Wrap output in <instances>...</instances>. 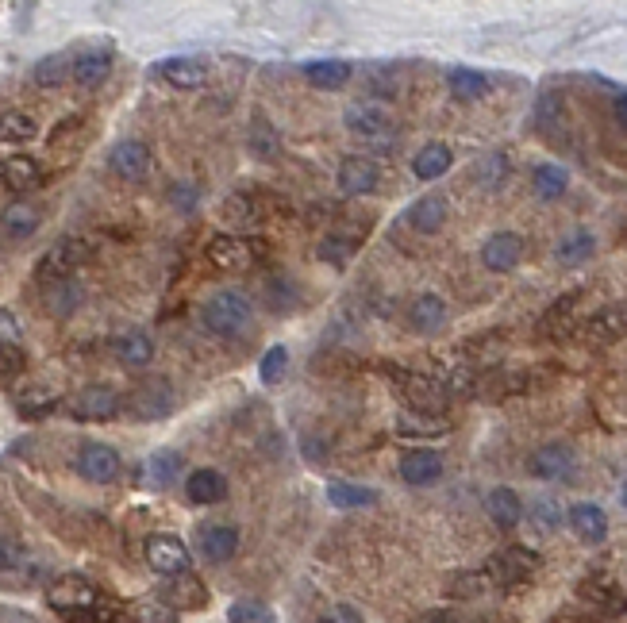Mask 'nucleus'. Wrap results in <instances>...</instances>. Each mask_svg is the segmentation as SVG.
<instances>
[{
    "instance_id": "obj_21",
    "label": "nucleus",
    "mask_w": 627,
    "mask_h": 623,
    "mask_svg": "<svg viewBox=\"0 0 627 623\" xmlns=\"http://www.w3.org/2000/svg\"><path fill=\"white\" fill-rule=\"evenodd\" d=\"M39 224H43V208L31 204V200H12L0 212V231L12 235V239H31L39 231Z\"/></svg>"
},
{
    "instance_id": "obj_2",
    "label": "nucleus",
    "mask_w": 627,
    "mask_h": 623,
    "mask_svg": "<svg viewBox=\"0 0 627 623\" xmlns=\"http://www.w3.org/2000/svg\"><path fill=\"white\" fill-rule=\"evenodd\" d=\"M381 374L397 385V393H401L404 404H408L412 412H420V416H443L447 397H451L443 381H435V377H427V374H416V370H401V366H381Z\"/></svg>"
},
{
    "instance_id": "obj_59",
    "label": "nucleus",
    "mask_w": 627,
    "mask_h": 623,
    "mask_svg": "<svg viewBox=\"0 0 627 623\" xmlns=\"http://www.w3.org/2000/svg\"><path fill=\"white\" fill-rule=\"evenodd\" d=\"M612 112H616V124H620V127L627 131V93H620V97H616V104H612Z\"/></svg>"
},
{
    "instance_id": "obj_13",
    "label": "nucleus",
    "mask_w": 627,
    "mask_h": 623,
    "mask_svg": "<svg viewBox=\"0 0 627 623\" xmlns=\"http://www.w3.org/2000/svg\"><path fill=\"white\" fill-rule=\"evenodd\" d=\"M520 258H524V235H516V231H497L481 243V266L489 274H512L520 266Z\"/></svg>"
},
{
    "instance_id": "obj_29",
    "label": "nucleus",
    "mask_w": 627,
    "mask_h": 623,
    "mask_svg": "<svg viewBox=\"0 0 627 623\" xmlns=\"http://www.w3.org/2000/svg\"><path fill=\"white\" fill-rule=\"evenodd\" d=\"M404 224L420 235H435L439 227L447 224V200L443 197H420L416 204H408L404 212Z\"/></svg>"
},
{
    "instance_id": "obj_11",
    "label": "nucleus",
    "mask_w": 627,
    "mask_h": 623,
    "mask_svg": "<svg viewBox=\"0 0 627 623\" xmlns=\"http://www.w3.org/2000/svg\"><path fill=\"white\" fill-rule=\"evenodd\" d=\"M77 474L85 477V481H93V485H112L120 470H124V458H120V450L108 447V443H85V447L77 450Z\"/></svg>"
},
{
    "instance_id": "obj_7",
    "label": "nucleus",
    "mask_w": 627,
    "mask_h": 623,
    "mask_svg": "<svg viewBox=\"0 0 627 623\" xmlns=\"http://www.w3.org/2000/svg\"><path fill=\"white\" fill-rule=\"evenodd\" d=\"M539 554L527 547H504L497 550L493 558H489V566H485V577L489 581H497V585H524L531 577L539 574Z\"/></svg>"
},
{
    "instance_id": "obj_41",
    "label": "nucleus",
    "mask_w": 627,
    "mask_h": 623,
    "mask_svg": "<svg viewBox=\"0 0 627 623\" xmlns=\"http://www.w3.org/2000/svg\"><path fill=\"white\" fill-rule=\"evenodd\" d=\"M262 293H266V304H270L274 312H289V308H297V281H289L285 274L266 277Z\"/></svg>"
},
{
    "instance_id": "obj_38",
    "label": "nucleus",
    "mask_w": 627,
    "mask_h": 623,
    "mask_svg": "<svg viewBox=\"0 0 627 623\" xmlns=\"http://www.w3.org/2000/svg\"><path fill=\"white\" fill-rule=\"evenodd\" d=\"M451 431V424L443 416H420V412H408L397 420V435L401 439H443Z\"/></svg>"
},
{
    "instance_id": "obj_6",
    "label": "nucleus",
    "mask_w": 627,
    "mask_h": 623,
    "mask_svg": "<svg viewBox=\"0 0 627 623\" xmlns=\"http://www.w3.org/2000/svg\"><path fill=\"white\" fill-rule=\"evenodd\" d=\"M47 600H51L54 612H62V616H77V612H89L93 604H101V589H97L89 577L62 574L58 581H51Z\"/></svg>"
},
{
    "instance_id": "obj_36",
    "label": "nucleus",
    "mask_w": 627,
    "mask_h": 623,
    "mask_svg": "<svg viewBox=\"0 0 627 623\" xmlns=\"http://www.w3.org/2000/svg\"><path fill=\"white\" fill-rule=\"evenodd\" d=\"M70 74H74V58L58 50V54H47V58H39V62H35L31 81H35L39 89H54V85L70 81Z\"/></svg>"
},
{
    "instance_id": "obj_34",
    "label": "nucleus",
    "mask_w": 627,
    "mask_h": 623,
    "mask_svg": "<svg viewBox=\"0 0 627 623\" xmlns=\"http://www.w3.org/2000/svg\"><path fill=\"white\" fill-rule=\"evenodd\" d=\"M447 85H451V97L462 100V104H474V100L489 97V89H493V81L481 74V70H466V66L451 70Z\"/></svg>"
},
{
    "instance_id": "obj_58",
    "label": "nucleus",
    "mask_w": 627,
    "mask_h": 623,
    "mask_svg": "<svg viewBox=\"0 0 627 623\" xmlns=\"http://www.w3.org/2000/svg\"><path fill=\"white\" fill-rule=\"evenodd\" d=\"M170 200H174L181 212H189V208H193V200H197V189H189V185H174V189H170Z\"/></svg>"
},
{
    "instance_id": "obj_10",
    "label": "nucleus",
    "mask_w": 627,
    "mask_h": 623,
    "mask_svg": "<svg viewBox=\"0 0 627 623\" xmlns=\"http://www.w3.org/2000/svg\"><path fill=\"white\" fill-rule=\"evenodd\" d=\"M343 124L351 135L358 139H366V143H377V147H385L393 135H397V127H393V116L385 112V108H377V104H354L343 112Z\"/></svg>"
},
{
    "instance_id": "obj_9",
    "label": "nucleus",
    "mask_w": 627,
    "mask_h": 623,
    "mask_svg": "<svg viewBox=\"0 0 627 623\" xmlns=\"http://www.w3.org/2000/svg\"><path fill=\"white\" fill-rule=\"evenodd\" d=\"M143 554H147V566L162 577L189 574V562H193V558H189V547H185L177 535H166V531L151 535V539L143 543Z\"/></svg>"
},
{
    "instance_id": "obj_50",
    "label": "nucleus",
    "mask_w": 627,
    "mask_h": 623,
    "mask_svg": "<svg viewBox=\"0 0 627 623\" xmlns=\"http://www.w3.org/2000/svg\"><path fill=\"white\" fill-rule=\"evenodd\" d=\"M27 370V354L20 343H0V381H12Z\"/></svg>"
},
{
    "instance_id": "obj_17",
    "label": "nucleus",
    "mask_w": 627,
    "mask_h": 623,
    "mask_svg": "<svg viewBox=\"0 0 627 623\" xmlns=\"http://www.w3.org/2000/svg\"><path fill=\"white\" fill-rule=\"evenodd\" d=\"M585 339L589 343H620V339H627V300L604 304L601 312H593L585 320Z\"/></svg>"
},
{
    "instance_id": "obj_20",
    "label": "nucleus",
    "mask_w": 627,
    "mask_h": 623,
    "mask_svg": "<svg viewBox=\"0 0 627 623\" xmlns=\"http://www.w3.org/2000/svg\"><path fill=\"white\" fill-rule=\"evenodd\" d=\"M197 550L204 562H227L239 550V531L231 524H204L197 531Z\"/></svg>"
},
{
    "instance_id": "obj_54",
    "label": "nucleus",
    "mask_w": 627,
    "mask_h": 623,
    "mask_svg": "<svg viewBox=\"0 0 627 623\" xmlns=\"http://www.w3.org/2000/svg\"><path fill=\"white\" fill-rule=\"evenodd\" d=\"M27 554L24 547L16 543V539H0V574H12V570H20V562H24Z\"/></svg>"
},
{
    "instance_id": "obj_40",
    "label": "nucleus",
    "mask_w": 627,
    "mask_h": 623,
    "mask_svg": "<svg viewBox=\"0 0 627 623\" xmlns=\"http://www.w3.org/2000/svg\"><path fill=\"white\" fill-rule=\"evenodd\" d=\"M143 474H147V481L158 485V489L170 485V481L181 474V454H177V450H154L151 458L143 462Z\"/></svg>"
},
{
    "instance_id": "obj_56",
    "label": "nucleus",
    "mask_w": 627,
    "mask_h": 623,
    "mask_svg": "<svg viewBox=\"0 0 627 623\" xmlns=\"http://www.w3.org/2000/svg\"><path fill=\"white\" fill-rule=\"evenodd\" d=\"M320 623H362V616H358L354 604H335V608H327L320 616Z\"/></svg>"
},
{
    "instance_id": "obj_62",
    "label": "nucleus",
    "mask_w": 627,
    "mask_h": 623,
    "mask_svg": "<svg viewBox=\"0 0 627 623\" xmlns=\"http://www.w3.org/2000/svg\"><path fill=\"white\" fill-rule=\"evenodd\" d=\"M620 500H624V508H627V481H624V489H620Z\"/></svg>"
},
{
    "instance_id": "obj_4",
    "label": "nucleus",
    "mask_w": 627,
    "mask_h": 623,
    "mask_svg": "<svg viewBox=\"0 0 627 623\" xmlns=\"http://www.w3.org/2000/svg\"><path fill=\"white\" fill-rule=\"evenodd\" d=\"M89 254L93 247L81 239V235H66V239H58L51 243V250L39 258V281H47V285H58V281H74V274L89 262Z\"/></svg>"
},
{
    "instance_id": "obj_44",
    "label": "nucleus",
    "mask_w": 627,
    "mask_h": 623,
    "mask_svg": "<svg viewBox=\"0 0 627 623\" xmlns=\"http://www.w3.org/2000/svg\"><path fill=\"white\" fill-rule=\"evenodd\" d=\"M504 177H508V158L504 154H485L474 166V181L481 189H497Z\"/></svg>"
},
{
    "instance_id": "obj_55",
    "label": "nucleus",
    "mask_w": 627,
    "mask_h": 623,
    "mask_svg": "<svg viewBox=\"0 0 627 623\" xmlns=\"http://www.w3.org/2000/svg\"><path fill=\"white\" fill-rule=\"evenodd\" d=\"M227 220H239V224H247V220H258V208H251V200L247 197H231L227 200Z\"/></svg>"
},
{
    "instance_id": "obj_15",
    "label": "nucleus",
    "mask_w": 627,
    "mask_h": 623,
    "mask_svg": "<svg viewBox=\"0 0 627 623\" xmlns=\"http://www.w3.org/2000/svg\"><path fill=\"white\" fill-rule=\"evenodd\" d=\"M154 77H162L166 85H174V89H201L204 81H208V62L204 58H193V54H177V58H162L158 66H154Z\"/></svg>"
},
{
    "instance_id": "obj_45",
    "label": "nucleus",
    "mask_w": 627,
    "mask_h": 623,
    "mask_svg": "<svg viewBox=\"0 0 627 623\" xmlns=\"http://www.w3.org/2000/svg\"><path fill=\"white\" fill-rule=\"evenodd\" d=\"M77 304H81V289H77L74 281H58V285H51L47 308H51L54 316H70Z\"/></svg>"
},
{
    "instance_id": "obj_42",
    "label": "nucleus",
    "mask_w": 627,
    "mask_h": 623,
    "mask_svg": "<svg viewBox=\"0 0 627 623\" xmlns=\"http://www.w3.org/2000/svg\"><path fill=\"white\" fill-rule=\"evenodd\" d=\"M358 243H362V239H347V235H339V231H335V235H327L324 243L316 247V258L327 262V266H339V270H343V266L351 262V254H354Z\"/></svg>"
},
{
    "instance_id": "obj_1",
    "label": "nucleus",
    "mask_w": 627,
    "mask_h": 623,
    "mask_svg": "<svg viewBox=\"0 0 627 623\" xmlns=\"http://www.w3.org/2000/svg\"><path fill=\"white\" fill-rule=\"evenodd\" d=\"M201 324L220 339H239L254 324V304L239 289H220L201 304Z\"/></svg>"
},
{
    "instance_id": "obj_57",
    "label": "nucleus",
    "mask_w": 627,
    "mask_h": 623,
    "mask_svg": "<svg viewBox=\"0 0 627 623\" xmlns=\"http://www.w3.org/2000/svg\"><path fill=\"white\" fill-rule=\"evenodd\" d=\"M20 339V324H16V316L8 312V308H0V343H16Z\"/></svg>"
},
{
    "instance_id": "obj_8",
    "label": "nucleus",
    "mask_w": 627,
    "mask_h": 623,
    "mask_svg": "<svg viewBox=\"0 0 627 623\" xmlns=\"http://www.w3.org/2000/svg\"><path fill=\"white\" fill-rule=\"evenodd\" d=\"M108 170L127 181V185H143L154 170L151 147L143 139H120L116 147L108 150Z\"/></svg>"
},
{
    "instance_id": "obj_24",
    "label": "nucleus",
    "mask_w": 627,
    "mask_h": 623,
    "mask_svg": "<svg viewBox=\"0 0 627 623\" xmlns=\"http://www.w3.org/2000/svg\"><path fill=\"white\" fill-rule=\"evenodd\" d=\"M301 74L312 89H327V93H335V89H343V85L351 81L354 70H351V62H343V58H320V62H304Z\"/></svg>"
},
{
    "instance_id": "obj_53",
    "label": "nucleus",
    "mask_w": 627,
    "mask_h": 623,
    "mask_svg": "<svg viewBox=\"0 0 627 623\" xmlns=\"http://www.w3.org/2000/svg\"><path fill=\"white\" fill-rule=\"evenodd\" d=\"M485 585H489V577L485 574H458L451 581V597H462V600L481 597V593H485Z\"/></svg>"
},
{
    "instance_id": "obj_25",
    "label": "nucleus",
    "mask_w": 627,
    "mask_h": 623,
    "mask_svg": "<svg viewBox=\"0 0 627 623\" xmlns=\"http://www.w3.org/2000/svg\"><path fill=\"white\" fill-rule=\"evenodd\" d=\"M162 600L177 608V612H193V608H204L208 604V589H204V581L197 574H181V577H170V585L162 589Z\"/></svg>"
},
{
    "instance_id": "obj_3",
    "label": "nucleus",
    "mask_w": 627,
    "mask_h": 623,
    "mask_svg": "<svg viewBox=\"0 0 627 623\" xmlns=\"http://www.w3.org/2000/svg\"><path fill=\"white\" fill-rule=\"evenodd\" d=\"M124 412L139 424H158L174 412V389L166 377H147L124 397Z\"/></svg>"
},
{
    "instance_id": "obj_60",
    "label": "nucleus",
    "mask_w": 627,
    "mask_h": 623,
    "mask_svg": "<svg viewBox=\"0 0 627 623\" xmlns=\"http://www.w3.org/2000/svg\"><path fill=\"white\" fill-rule=\"evenodd\" d=\"M431 623H458V620H454V616H435Z\"/></svg>"
},
{
    "instance_id": "obj_35",
    "label": "nucleus",
    "mask_w": 627,
    "mask_h": 623,
    "mask_svg": "<svg viewBox=\"0 0 627 623\" xmlns=\"http://www.w3.org/2000/svg\"><path fill=\"white\" fill-rule=\"evenodd\" d=\"M327 504L331 508H370L377 504V493L374 489H366V485H358V481H331L327 485Z\"/></svg>"
},
{
    "instance_id": "obj_48",
    "label": "nucleus",
    "mask_w": 627,
    "mask_h": 623,
    "mask_svg": "<svg viewBox=\"0 0 627 623\" xmlns=\"http://www.w3.org/2000/svg\"><path fill=\"white\" fill-rule=\"evenodd\" d=\"M531 524L551 535V531H558V527L566 524V512H562L551 497H543V500H535V504H531Z\"/></svg>"
},
{
    "instance_id": "obj_46",
    "label": "nucleus",
    "mask_w": 627,
    "mask_h": 623,
    "mask_svg": "<svg viewBox=\"0 0 627 623\" xmlns=\"http://www.w3.org/2000/svg\"><path fill=\"white\" fill-rule=\"evenodd\" d=\"M227 620L231 623H277L274 612L262 604V600H235L227 608Z\"/></svg>"
},
{
    "instance_id": "obj_18",
    "label": "nucleus",
    "mask_w": 627,
    "mask_h": 623,
    "mask_svg": "<svg viewBox=\"0 0 627 623\" xmlns=\"http://www.w3.org/2000/svg\"><path fill=\"white\" fill-rule=\"evenodd\" d=\"M208 262L220 270H251L254 266V247L243 235H216L208 243Z\"/></svg>"
},
{
    "instance_id": "obj_19",
    "label": "nucleus",
    "mask_w": 627,
    "mask_h": 623,
    "mask_svg": "<svg viewBox=\"0 0 627 623\" xmlns=\"http://www.w3.org/2000/svg\"><path fill=\"white\" fill-rule=\"evenodd\" d=\"M566 524L574 527V535L581 539V543H604L608 539V516H604L601 504H589V500H581V504H574L570 512H566Z\"/></svg>"
},
{
    "instance_id": "obj_39",
    "label": "nucleus",
    "mask_w": 627,
    "mask_h": 623,
    "mask_svg": "<svg viewBox=\"0 0 627 623\" xmlns=\"http://www.w3.org/2000/svg\"><path fill=\"white\" fill-rule=\"evenodd\" d=\"M39 135V124L20 108H0V143H31Z\"/></svg>"
},
{
    "instance_id": "obj_26",
    "label": "nucleus",
    "mask_w": 627,
    "mask_h": 623,
    "mask_svg": "<svg viewBox=\"0 0 627 623\" xmlns=\"http://www.w3.org/2000/svg\"><path fill=\"white\" fill-rule=\"evenodd\" d=\"M112 62H116V54L108 47H97V50H81L74 58V81L77 85H85V89H97L101 81H108L112 74Z\"/></svg>"
},
{
    "instance_id": "obj_16",
    "label": "nucleus",
    "mask_w": 627,
    "mask_h": 623,
    "mask_svg": "<svg viewBox=\"0 0 627 623\" xmlns=\"http://www.w3.org/2000/svg\"><path fill=\"white\" fill-rule=\"evenodd\" d=\"M43 181H47V174H43V166L31 154H8V158H0V185L8 193H31Z\"/></svg>"
},
{
    "instance_id": "obj_61",
    "label": "nucleus",
    "mask_w": 627,
    "mask_h": 623,
    "mask_svg": "<svg viewBox=\"0 0 627 623\" xmlns=\"http://www.w3.org/2000/svg\"><path fill=\"white\" fill-rule=\"evenodd\" d=\"M554 623H585V620H574V616H562V620H554Z\"/></svg>"
},
{
    "instance_id": "obj_49",
    "label": "nucleus",
    "mask_w": 627,
    "mask_h": 623,
    "mask_svg": "<svg viewBox=\"0 0 627 623\" xmlns=\"http://www.w3.org/2000/svg\"><path fill=\"white\" fill-rule=\"evenodd\" d=\"M581 597L593 600V604H608V608L620 604V593H616V585L608 577H585L581 581Z\"/></svg>"
},
{
    "instance_id": "obj_51",
    "label": "nucleus",
    "mask_w": 627,
    "mask_h": 623,
    "mask_svg": "<svg viewBox=\"0 0 627 623\" xmlns=\"http://www.w3.org/2000/svg\"><path fill=\"white\" fill-rule=\"evenodd\" d=\"M577 300H581V293H562V297L554 300L551 308L543 312V320H539V327H543V331H554L558 324H566V316H570V312L577 308Z\"/></svg>"
},
{
    "instance_id": "obj_28",
    "label": "nucleus",
    "mask_w": 627,
    "mask_h": 623,
    "mask_svg": "<svg viewBox=\"0 0 627 623\" xmlns=\"http://www.w3.org/2000/svg\"><path fill=\"white\" fill-rule=\"evenodd\" d=\"M593 254H597V239H593V231H585V227L566 231V235L554 243V262H558V266H585Z\"/></svg>"
},
{
    "instance_id": "obj_33",
    "label": "nucleus",
    "mask_w": 627,
    "mask_h": 623,
    "mask_svg": "<svg viewBox=\"0 0 627 623\" xmlns=\"http://www.w3.org/2000/svg\"><path fill=\"white\" fill-rule=\"evenodd\" d=\"M454 154L447 143H424V147L416 150V158H412V174L420 177V181H435V177H443L451 170Z\"/></svg>"
},
{
    "instance_id": "obj_14",
    "label": "nucleus",
    "mask_w": 627,
    "mask_h": 623,
    "mask_svg": "<svg viewBox=\"0 0 627 623\" xmlns=\"http://www.w3.org/2000/svg\"><path fill=\"white\" fill-rule=\"evenodd\" d=\"M574 466L577 458L566 443H543V447L531 450V458H527V474L539 477V481H566L574 474Z\"/></svg>"
},
{
    "instance_id": "obj_32",
    "label": "nucleus",
    "mask_w": 627,
    "mask_h": 623,
    "mask_svg": "<svg viewBox=\"0 0 627 623\" xmlns=\"http://www.w3.org/2000/svg\"><path fill=\"white\" fill-rule=\"evenodd\" d=\"M58 404H62L58 389H51V385H27V389H20V397H16V412L24 420H43V416H51Z\"/></svg>"
},
{
    "instance_id": "obj_12",
    "label": "nucleus",
    "mask_w": 627,
    "mask_h": 623,
    "mask_svg": "<svg viewBox=\"0 0 627 623\" xmlns=\"http://www.w3.org/2000/svg\"><path fill=\"white\" fill-rule=\"evenodd\" d=\"M339 189H343V197H370L381 189V166H377L374 158H366V154H347L343 162H339Z\"/></svg>"
},
{
    "instance_id": "obj_37",
    "label": "nucleus",
    "mask_w": 627,
    "mask_h": 623,
    "mask_svg": "<svg viewBox=\"0 0 627 623\" xmlns=\"http://www.w3.org/2000/svg\"><path fill=\"white\" fill-rule=\"evenodd\" d=\"M531 189H535V197L539 200L566 197V189H570V174H566L562 166H554V162H543V166H535V174H531Z\"/></svg>"
},
{
    "instance_id": "obj_47",
    "label": "nucleus",
    "mask_w": 627,
    "mask_h": 623,
    "mask_svg": "<svg viewBox=\"0 0 627 623\" xmlns=\"http://www.w3.org/2000/svg\"><path fill=\"white\" fill-rule=\"evenodd\" d=\"M289 370V350L285 347H270L262 354V362H258V377H262V385H277L281 377Z\"/></svg>"
},
{
    "instance_id": "obj_52",
    "label": "nucleus",
    "mask_w": 627,
    "mask_h": 623,
    "mask_svg": "<svg viewBox=\"0 0 627 623\" xmlns=\"http://www.w3.org/2000/svg\"><path fill=\"white\" fill-rule=\"evenodd\" d=\"M251 150L262 158H274L277 154V131L266 120H254L251 124Z\"/></svg>"
},
{
    "instance_id": "obj_22",
    "label": "nucleus",
    "mask_w": 627,
    "mask_h": 623,
    "mask_svg": "<svg viewBox=\"0 0 627 623\" xmlns=\"http://www.w3.org/2000/svg\"><path fill=\"white\" fill-rule=\"evenodd\" d=\"M447 470L439 450H408L401 458V477L408 485H435Z\"/></svg>"
},
{
    "instance_id": "obj_27",
    "label": "nucleus",
    "mask_w": 627,
    "mask_h": 623,
    "mask_svg": "<svg viewBox=\"0 0 627 623\" xmlns=\"http://www.w3.org/2000/svg\"><path fill=\"white\" fill-rule=\"evenodd\" d=\"M485 512H489V520L501 527V531H512V527H520V520H524V500H520V493H512L508 485H497L485 497Z\"/></svg>"
},
{
    "instance_id": "obj_31",
    "label": "nucleus",
    "mask_w": 627,
    "mask_h": 623,
    "mask_svg": "<svg viewBox=\"0 0 627 623\" xmlns=\"http://www.w3.org/2000/svg\"><path fill=\"white\" fill-rule=\"evenodd\" d=\"M408 324L416 327V331H439V327L447 324V300L439 297V293H420V297L412 300V308H408Z\"/></svg>"
},
{
    "instance_id": "obj_5",
    "label": "nucleus",
    "mask_w": 627,
    "mask_h": 623,
    "mask_svg": "<svg viewBox=\"0 0 627 623\" xmlns=\"http://www.w3.org/2000/svg\"><path fill=\"white\" fill-rule=\"evenodd\" d=\"M66 408H70V416L81 420V424H104V420H116L124 412V397H120V389L97 381V385L77 389L74 397L66 400Z\"/></svg>"
},
{
    "instance_id": "obj_30",
    "label": "nucleus",
    "mask_w": 627,
    "mask_h": 623,
    "mask_svg": "<svg viewBox=\"0 0 627 623\" xmlns=\"http://www.w3.org/2000/svg\"><path fill=\"white\" fill-rule=\"evenodd\" d=\"M185 497L193 500V504H220L227 500V477L220 470H193V474L185 477Z\"/></svg>"
},
{
    "instance_id": "obj_43",
    "label": "nucleus",
    "mask_w": 627,
    "mask_h": 623,
    "mask_svg": "<svg viewBox=\"0 0 627 623\" xmlns=\"http://www.w3.org/2000/svg\"><path fill=\"white\" fill-rule=\"evenodd\" d=\"M66 623H131L124 604H116V600H104L101 604H93L89 612H77V616H66Z\"/></svg>"
},
{
    "instance_id": "obj_23",
    "label": "nucleus",
    "mask_w": 627,
    "mask_h": 623,
    "mask_svg": "<svg viewBox=\"0 0 627 623\" xmlns=\"http://www.w3.org/2000/svg\"><path fill=\"white\" fill-rule=\"evenodd\" d=\"M112 350H116L120 366H127V370H147L154 362V339L147 331H139V327H127L124 335L112 343Z\"/></svg>"
}]
</instances>
